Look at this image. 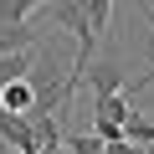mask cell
<instances>
[{"mask_svg": "<svg viewBox=\"0 0 154 154\" xmlns=\"http://www.w3.org/2000/svg\"><path fill=\"white\" fill-rule=\"evenodd\" d=\"M88 72H93V98H108V93H123V67H118V57H103V62H88Z\"/></svg>", "mask_w": 154, "mask_h": 154, "instance_id": "6da1fadb", "label": "cell"}, {"mask_svg": "<svg viewBox=\"0 0 154 154\" xmlns=\"http://www.w3.org/2000/svg\"><path fill=\"white\" fill-rule=\"evenodd\" d=\"M0 108H5V113H31V108H36V88H31V77L0 82Z\"/></svg>", "mask_w": 154, "mask_h": 154, "instance_id": "7a4b0ae2", "label": "cell"}, {"mask_svg": "<svg viewBox=\"0 0 154 154\" xmlns=\"http://www.w3.org/2000/svg\"><path fill=\"white\" fill-rule=\"evenodd\" d=\"M31 46H41V31L36 26H0V57H5V51H31Z\"/></svg>", "mask_w": 154, "mask_h": 154, "instance_id": "3957f363", "label": "cell"}, {"mask_svg": "<svg viewBox=\"0 0 154 154\" xmlns=\"http://www.w3.org/2000/svg\"><path fill=\"white\" fill-rule=\"evenodd\" d=\"M123 139L139 144V149H149V144H154V118L139 113V108H128V118H123Z\"/></svg>", "mask_w": 154, "mask_h": 154, "instance_id": "277c9868", "label": "cell"}, {"mask_svg": "<svg viewBox=\"0 0 154 154\" xmlns=\"http://www.w3.org/2000/svg\"><path fill=\"white\" fill-rule=\"evenodd\" d=\"M77 5H82V16H88V31H93V36H103V31H108L113 0H77Z\"/></svg>", "mask_w": 154, "mask_h": 154, "instance_id": "5b68a950", "label": "cell"}, {"mask_svg": "<svg viewBox=\"0 0 154 154\" xmlns=\"http://www.w3.org/2000/svg\"><path fill=\"white\" fill-rule=\"evenodd\" d=\"M62 149L67 154H103V139L98 134H82V128H67L62 134Z\"/></svg>", "mask_w": 154, "mask_h": 154, "instance_id": "8992f818", "label": "cell"}, {"mask_svg": "<svg viewBox=\"0 0 154 154\" xmlns=\"http://www.w3.org/2000/svg\"><path fill=\"white\" fill-rule=\"evenodd\" d=\"M36 11V0H0V26H21Z\"/></svg>", "mask_w": 154, "mask_h": 154, "instance_id": "52a82bcc", "label": "cell"}]
</instances>
